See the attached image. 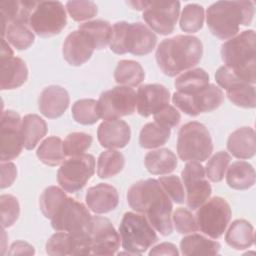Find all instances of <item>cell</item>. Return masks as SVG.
I'll return each mask as SVG.
<instances>
[{"mask_svg": "<svg viewBox=\"0 0 256 256\" xmlns=\"http://www.w3.org/2000/svg\"><path fill=\"white\" fill-rule=\"evenodd\" d=\"M127 202L134 211L145 215L161 235L172 233V202L158 180L146 179L134 183L128 189Z\"/></svg>", "mask_w": 256, "mask_h": 256, "instance_id": "obj_1", "label": "cell"}, {"mask_svg": "<svg viewBox=\"0 0 256 256\" xmlns=\"http://www.w3.org/2000/svg\"><path fill=\"white\" fill-rule=\"evenodd\" d=\"M203 55L199 38L191 35H177L164 39L156 50V61L161 71L173 77L196 66Z\"/></svg>", "mask_w": 256, "mask_h": 256, "instance_id": "obj_2", "label": "cell"}, {"mask_svg": "<svg viewBox=\"0 0 256 256\" xmlns=\"http://www.w3.org/2000/svg\"><path fill=\"white\" fill-rule=\"evenodd\" d=\"M254 16V3L251 1H217L206 12L210 32L221 40L237 35L240 25L248 26Z\"/></svg>", "mask_w": 256, "mask_h": 256, "instance_id": "obj_3", "label": "cell"}, {"mask_svg": "<svg viewBox=\"0 0 256 256\" xmlns=\"http://www.w3.org/2000/svg\"><path fill=\"white\" fill-rule=\"evenodd\" d=\"M256 35L245 30L221 45V58L228 68L241 80L256 83Z\"/></svg>", "mask_w": 256, "mask_h": 256, "instance_id": "obj_4", "label": "cell"}, {"mask_svg": "<svg viewBox=\"0 0 256 256\" xmlns=\"http://www.w3.org/2000/svg\"><path fill=\"white\" fill-rule=\"evenodd\" d=\"M157 36L141 22H116L112 27L110 49L116 54L131 53L136 56L147 55L154 49Z\"/></svg>", "mask_w": 256, "mask_h": 256, "instance_id": "obj_5", "label": "cell"}, {"mask_svg": "<svg viewBox=\"0 0 256 256\" xmlns=\"http://www.w3.org/2000/svg\"><path fill=\"white\" fill-rule=\"evenodd\" d=\"M91 223L92 216L84 204L70 197L64 200L51 219V226L55 231L68 232L77 240L83 255L90 254L88 234Z\"/></svg>", "mask_w": 256, "mask_h": 256, "instance_id": "obj_6", "label": "cell"}, {"mask_svg": "<svg viewBox=\"0 0 256 256\" xmlns=\"http://www.w3.org/2000/svg\"><path fill=\"white\" fill-rule=\"evenodd\" d=\"M119 232L123 249L131 255L144 253L158 241L154 228L141 213L126 212L119 225Z\"/></svg>", "mask_w": 256, "mask_h": 256, "instance_id": "obj_7", "label": "cell"}, {"mask_svg": "<svg viewBox=\"0 0 256 256\" xmlns=\"http://www.w3.org/2000/svg\"><path fill=\"white\" fill-rule=\"evenodd\" d=\"M213 151V143L208 129L200 122L184 124L177 137V153L183 161L203 162Z\"/></svg>", "mask_w": 256, "mask_h": 256, "instance_id": "obj_8", "label": "cell"}, {"mask_svg": "<svg viewBox=\"0 0 256 256\" xmlns=\"http://www.w3.org/2000/svg\"><path fill=\"white\" fill-rule=\"evenodd\" d=\"M197 209L195 219L198 230L212 239L221 237L232 215L228 202L222 197L215 196L205 201Z\"/></svg>", "mask_w": 256, "mask_h": 256, "instance_id": "obj_9", "label": "cell"}, {"mask_svg": "<svg viewBox=\"0 0 256 256\" xmlns=\"http://www.w3.org/2000/svg\"><path fill=\"white\" fill-rule=\"evenodd\" d=\"M67 23L66 11L59 1H40L29 18V27L40 37L59 34Z\"/></svg>", "mask_w": 256, "mask_h": 256, "instance_id": "obj_10", "label": "cell"}, {"mask_svg": "<svg viewBox=\"0 0 256 256\" xmlns=\"http://www.w3.org/2000/svg\"><path fill=\"white\" fill-rule=\"evenodd\" d=\"M95 172V158L91 154L71 156L57 172V181L63 190L75 193L81 190Z\"/></svg>", "mask_w": 256, "mask_h": 256, "instance_id": "obj_11", "label": "cell"}, {"mask_svg": "<svg viewBox=\"0 0 256 256\" xmlns=\"http://www.w3.org/2000/svg\"><path fill=\"white\" fill-rule=\"evenodd\" d=\"M224 101L223 91L214 84H209L201 91L193 94L175 92L172 96L173 104L189 116L217 109Z\"/></svg>", "mask_w": 256, "mask_h": 256, "instance_id": "obj_12", "label": "cell"}, {"mask_svg": "<svg viewBox=\"0 0 256 256\" xmlns=\"http://www.w3.org/2000/svg\"><path fill=\"white\" fill-rule=\"evenodd\" d=\"M98 105L104 120L131 115L136 109V92L128 86H116L100 95Z\"/></svg>", "mask_w": 256, "mask_h": 256, "instance_id": "obj_13", "label": "cell"}, {"mask_svg": "<svg viewBox=\"0 0 256 256\" xmlns=\"http://www.w3.org/2000/svg\"><path fill=\"white\" fill-rule=\"evenodd\" d=\"M179 12V1H147L142 17L152 31L168 35L174 31Z\"/></svg>", "mask_w": 256, "mask_h": 256, "instance_id": "obj_14", "label": "cell"}, {"mask_svg": "<svg viewBox=\"0 0 256 256\" xmlns=\"http://www.w3.org/2000/svg\"><path fill=\"white\" fill-rule=\"evenodd\" d=\"M181 178L186 190L187 206L196 210L208 200L212 192L205 176V169L199 162L190 161L182 170Z\"/></svg>", "mask_w": 256, "mask_h": 256, "instance_id": "obj_15", "label": "cell"}, {"mask_svg": "<svg viewBox=\"0 0 256 256\" xmlns=\"http://www.w3.org/2000/svg\"><path fill=\"white\" fill-rule=\"evenodd\" d=\"M215 79L218 85L226 90V95L233 104L242 108L255 107V86L241 80L230 68L225 65L219 67Z\"/></svg>", "mask_w": 256, "mask_h": 256, "instance_id": "obj_16", "label": "cell"}, {"mask_svg": "<svg viewBox=\"0 0 256 256\" xmlns=\"http://www.w3.org/2000/svg\"><path fill=\"white\" fill-rule=\"evenodd\" d=\"M88 246L90 254L113 255L116 253L120 246V236L109 219L92 216Z\"/></svg>", "mask_w": 256, "mask_h": 256, "instance_id": "obj_17", "label": "cell"}, {"mask_svg": "<svg viewBox=\"0 0 256 256\" xmlns=\"http://www.w3.org/2000/svg\"><path fill=\"white\" fill-rule=\"evenodd\" d=\"M22 120L13 110L1 114V162L15 159L22 151L23 140L21 133Z\"/></svg>", "mask_w": 256, "mask_h": 256, "instance_id": "obj_18", "label": "cell"}, {"mask_svg": "<svg viewBox=\"0 0 256 256\" xmlns=\"http://www.w3.org/2000/svg\"><path fill=\"white\" fill-rule=\"evenodd\" d=\"M170 92L161 84H146L138 88L136 93L137 112L148 117L169 105Z\"/></svg>", "mask_w": 256, "mask_h": 256, "instance_id": "obj_19", "label": "cell"}, {"mask_svg": "<svg viewBox=\"0 0 256 256\" xmlns=\"http://www.w3.org/2000/svg\"><path fill=\"white\" fill-rule=\"evenodd\" d=\"M95 50L91 36L82 30L71 32L63 43V57L72 66H80L87 62Z\"/></svg>", "mask_w": 256, "mask_h": 256, "instance_id": "obj_20", "label": "cell"}, {"mask_svg": "<svg viewBox=\"0 0 256 256\" xmlns=\"http://www.w3.org/2000/svg\"><path fill=\"white\" fill-rule=\"evenodd\" d=\"M97 138L102 147L119 149L129 143L131 130L129 125L123 120H105L98 127Z\"/></svg>", "mask_w": 256, "mask_h": 256, "instance_id": "obj_21", "label": "cell"}, {"mask_svg": "<svg viewBox=\"0 0 256 256\" xmlns=\"http://www.w3.org/2000/svg\"><path fill=\"white\" fill-rule=\"evenodd\" d=\"M69 102L68 92L58 85H51L44 88L38 100L40 112L50 119L60 117L68 108Z\"/></svg>", "mask_w": 256, "mask_h": 256, "instance_id": "obj_22", "label": "cell"}, {"mask_svg": "<svg viewBox=\"0 0 256 256\" xmlns=\"http://www.w3.org/2000/svg\"><path fill=\"white\" fill-rule=\"evenodd\" d=\"M88 208L96 213L103 214L114 210L119 203L117 190L106 183H99L90 187L85 196Z\"/></svg>", "mask_w": 256, "mask_h": 256, "instance_id": "obj_23", "label": "cell"}, {"mask_svg": "<svg viewBox=\"0 0 256 256\" xmlns=\"http://www.w3.org/2000/svg\"><path fill=\"white\" fill-rule=\"evenodd\" d=\"M227 149L238 159H249L255 155V132L251 127H241L232 132L227 140Z\"/></svg>", "mask_w": 256, "mask_h": 256, "instance_id": "obj_24", "label": "cell"}, {"mask_svg": "<svg viewBox=\"0 0 256 256\" xmlns=\"http://www.w3.org/2000/svg\"><path fill=\"white\" fill-rule=\"evenodd\" d=\"M1 63V89H16L23 85L28 78L26 63L19 57L0 60Z\"/></svg>", "mask_w": 256, "mask_h": 256, "instance_id": "obj_25", "label": "cell"}, {"mask_svg": "<svg viewBox=\"0 0 256 256\" xmlns=\"http://www.w3.org/2000/svg\"><path fill=\"white\" fill-rule=\"evenodd\" d=\"M38 1H2L0 2L2 29L9 23L19 21L29 25V18Z\"/></svg>", "mask_w": 256, "mask_h": 256, "instance_id": "obj_26", "label": "cell"}, {"mask_svg": "<svg viewBox=\"0 0 256 256\" xmlns=\"http://www.w3.org/2000/svg\"><path fill=\"white\" fill-rule=\"evenodd\" d=\"M144 164L149 173L165 175L173 172L178 162L176 155L170 149L161 148L148 152L145 155Z\"/></svg>", "mask_w": 256, "mask_h": 256, "instance_id": "obj_27", "label": "cell"}, {"mask_svg": "<svg viewBox=\"0 0 256 256\" xmlns=\"http://www.w3.org/2000/svg\"><path fill=\"white\" fill-rule=\"evenodd\" d=\"M226 181L230 188L235 190H246L255 184V170L246 161L233 162L227 168Z\"/></svg>", "mask_w": 256, "mask_h": 256, "instance_id": "obj_28", "label": "cell"}, {"mask_svg": "<svg viewBox=\"0 0 256 256\" xmlns=\"http://www.w3.org/2000/svg\"><path fill=\"white\" fill-rule=\"evenodd\" d=\"M226 243L236 249H247L254 243L253 226L244 219H237L232 222L225 235Z\"/></svg>", "mask_w": 256, "mask_h": 256, "instance_id": "obj_29", "label": "cell"}, {"mask_svg": "<svg viewBox=\"0 0 256 256\" xmlns=\"http://www.w3.org/2000/svg\"><path fill=\"white\" fill-rule=\"evenodd\" d=\"M221 245L219 242L206 238L203 235L192 233L181 239V254L188 255H216Z\"/></svg>", "mask_w": 256, "mask_h": 256, "instance_id": "obj_30", "label": "cell"}, {"mask_svg": "<svg viewBox=\"0 0 256 256\" xmlns=\"http://www.w3.org/2000/svg\"><path fill=\"white\" fill-rule=\"evenodd\" d=\"M48 129L46 122L37 114H27L22 119L21 133L23 146L27 150H32L38 142L46 135Z\"/></svg>", "mask_w": 256, "mask_h": 256, "instance_id": "obj_31", "label": "cell"}, {"mask_svg": "<svg viewBox=\"0 0 256 256\" xmlns=\"http://www.w3.org/2000/svg\"><path fill=\"white\" fill-rule=\"evenodd\" d=\"M209 85V75L202 68H194L180 74L174 86L177 92L183 94H193L201 91Z\"/></svg>", "mask_w": 256, "mask_h": 256, "instance_id": "obj_32", "label": "cell"}, {"mask_svg": "<svg viewBox=\"0 0 256 256\" xmlns=\"http://www.w3.org/2000/svg\"><path fill=\"white\" fill-rule=\"evenodd\" d=\"M46 252L51 256L83 255L82 248L77 240L68 232L57 231L46 243Z\"/></svg>", "mask_w": 256, "mask_h": 256, "instance_id": "obj_33", "label": "cell"}, {"mask_svg": "<svg viewBox=\"0 0 256 256\" xmlns=\"http://www.w3.org/2000/svg\"><path fill=\"white\" fill-rule=\"evenodd\" d=\"M2 36L3 38L6 37V40L18 50L29 48L35 39L34 32L29 25L19 21L7 24L5 28L2 29Z\"/></svg>", "mask_w": 256, "mask_h": 256, "instance_id": "obj_34", "label": "cell"}, {"mask_svg": "<svg viewBox=\"0 0 256 256\" xmlns=\"http://www.w3.org/2000/svg\"><path fill=\"white\" fill-rule=\"evenodd\" d=\"M145 78V72L142 66L133 60H121L118 62L115 71V81L128 87H136L140 85Z\"/></svg>", "mask_w": 256, "mask_h": 256, "instance_id": "obj_35", "label": "cell"}, {"mask_svg": "<svg viewBox=\"0 0 256 256\" xmlns=\"http://www.w3.org/2000/svg\"><path fill=\"white\" fill-rule=\"evenodd\" d=\"M171 134L170 128L157 122H149L143 126L139 135V144L145 149H154L164 145Z\"/></svg>", "mask_w": 256, "mask_h": 256, "instance_id": "obj_36", "label": "cell"}, {"mask_svg": "<svg viewBox=\"0 0 256 256\" xmlns=\"http://www.w3.org/2000/svg\"><path fill=\"white\" fill-rule=\"evenodd\" d=\"M36 155L41 162L49 166L62 164L66 156L63 151V142L56 136H51L43 140L37 149Z\"/></svg>", "mask_w": 256, "mask_h": 256, "instance_id": "obj_37", "label": "cell"}, {"mask_svg": "<svg viewBox=\"0 0 256 256\" xmlns=\"http://www.w3.org/2000/svg\"><path fill=\"white\" fill-rule=\"evenodd\" d=\"M125 160L121 152L117 150H107L102 152L97 161V175L102 178H110L122 171Z\"/></svg>", "mask_w": 256, "mask_h": 256, "instance_id": "obj_38", "label": "cell"}, {"mask_svg": "<svg viewBox=\"0 0 256 256\" xmlns=\"http://www.w3.org/2000/svg\"><path fill=\"white\" fill-rule=\"evenodd\" d=\"M79 30L87 32L94 41L95 49L101 50L110 44L112 27L109 22L104 20L87 21L78 26Z\"/></svg>", "mask_w": 256, "mask_h": 256, "instance_id": "obj_39", "label": "cell"}, {"mask_svg": "<svg viewBox=\"0 0 256 256\" xmlns=\"http://www.w3.org/2000/svg\"><path fill=\"white\" fill-rule=\"evenodd\" d=\"M74 120L83 125H91L101 118L98 101L94 99H80L72 106Z\"/></svg>", "mask_w": 256, "mask_h": 256, "instance_id": "obj_40", "label": "cell"}, {"mask_svg": "<svg viewBox=\"0 0 256 256\" xmlns=\"http://www.w3.org/2000/svg\"><path fill=\"white\" fill-rule=\"evenodd\" d=\"M66 198L67 196L65 192L57 186H49L45 188L39 199L41 212L46 218L52 219L57 209Z\"/></svg>", "mask_w": 256, "mask_h": 256, "instance_id": "obj_41", "label": "cell"}, {"mask_svg": "<svg viewBox=\"0 0 256 256\" xmlns=\"http://www.w3.org/2000/svg\"><path fill=\"white\" fill-rule=\"evenodd\" d=\"M204 8L196 3L184 7L180 17V28L184 32L194 33L203 27Z\"/></svg>", "mask_w": 256, "mask_h": 256, "instance_id": "obj_42", "label": "cell"}, {"mask_svg": "<svg viewBox=\"0 0 256 256\" xmlns=\"http://www.w3.org/2000/svg\"><path fill=\"white\" fill-rule=\"evenodd\" d=\"M92 140V136L84 132L70 133L63 141V151L69 157L84 154L90 148Z\"/></svg>", "mask_w": 256, "mask_h": 256, "instance_id": "obj_43", "label": "cell"}, {"mask_svg": "<svg viewBox=\"0 0 256 256\" xmlns=\"http://www.w3.org/2000/svg\"><path fill=\"white\" fill-rule=\"evenodd\" d=\"M231 156L225 151H219L214 154L207 162L205 174L212 182H220L226 173Z\"/></svg>", "mask_w": 256, "mask_h": 256, "instance_id": "obj_44", "label": "cell"}, {"mask_svg": "<svg viewBox=\"0 0 256 256\" xmlns=\"http://www.w3.org/2000/svg\"><path fill=\"white\" fill-rule=\"evenodd\" d=\"M67 11L70 17L77 22L89 20L96 16L98 9L93 1L72 0L66 3Z\"/></svg>", "mask_w": 256, "mask_h": 256, "instance_id": "obj_45", "label": "cell"}, {"mask_svg": "<svg viewBox=\"0 0 256 256\" xmlns=\"http://www.w3.org/2000/svg\"><path fill=\"white\" fill-rule=\"evenodd\" d=\"M1 225L2 228L12 226L19 217L20 206L17 198L10 194H4L0 197Z\"/></svg>", "mask_w": 256, "mask_h": 256, "instance_id": "obj_46", "label": "cell"}, {"mask_svg": "<svg viewBox=\"0 0 256 256\" xmlns=\"http://www.w3.org/2000/svg\"><path fill=\"white\" fill-rule=\"evenodd\" d=\"M173 223L175 229L180 234L194 233L198 230L194 215L186 208H178L173 213Z\"/></svg>", "mask_w": 256, "mask_h": 256, "instance_id": "obj_47", "label": "cell"}, {"mask_svg": "<svg viewBox=\"0 0 256 256\" xmlns=\"http://www.w3.org/2000/svg\"><path fill=\"white\" fill-rule=\"evenodd\" d=\"M160 185L162 186L163 190L169 196L171 200H173L177 204H181L184 202L185 193L183 183L181 182L180 178L176 175L170 176H163L158 179Z\"/></svg>", "mask_w": 256, "mask_h": 256, "instance_id": "obj_48", "label": "cell"}, {"mask_svg": "<svg viewBox=\"0 0 256 256\" xmlns=\"http://www.w3.org/2000/svg\"><path fill=\"white\" fill-rule=\"evenodd\" d=\"M154 120L160 125L171 129L173 127H176L180 123L181 115L175 107L168 105L156 114H154Z\"/></svg>", "mask_w": 256, "mask_h": 256, "instance_id": "obj_49", "label": "cell"}, {"mask_svg": "<svg viewBox=\"0 0 256 256\" xmlns=\"http://www.w3.org/2000/svg\"><path fill=\"white\" fill-rule=\"evenodd\" d=\"M17 176L16 165L12 162H1V188H7L12 185Z\"/></svg>", "mask_w": 256, "mask_h": 256, "instance_id": "obj_50", "label": "cell"}, {"mask_svg": "<svg viewBox=\"0 0 256 256\" xmlns=\"http://www.w3.org/2000/svg\"><path fill=\"white\" fill-rule=\"evenodd\" d=\"M34 253V247L24 241L14 242L8 251L9 255H33Z\"/></svg>", "mask_w": 256, "mask_h": 256, "instance_id": "obj_51", "label": "cell"}, {"mask_svg": "<svg viewBox=\"0 0 256 256\" xmlns=\"http://www.w3.org/2000/svg\"><path fill=\"white\" fill-rule=\"evenodd\" d=\"M179 254L176 246L169 242H163L158 244L157 246L153 247L149 255H171V256H177Z\"/></svg>", "mask_w": 256, "mask_h": 256, "instance_id": "obj_52", "label": "cell"}, {"mask_svg": "<svg viewBox=\"0 0 256 256\" xmlns=\"http://www.w3.org/2000/svg\"><path fill=\"white\" fill-rule=\"evenodd\" d=\"M13 57V51L6 42V40L2 39V45H1V54H0V60H6Z\"/></svg>", "mask_w": 256, "mask_h": 256, "instance_id": "obj_53", "label": "cell"}]
</instances>
